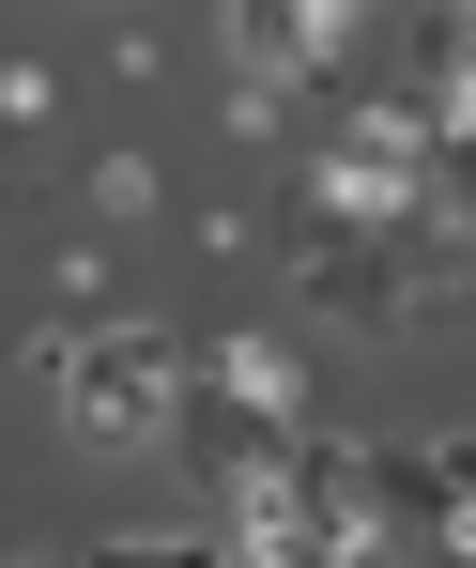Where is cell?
Listing matches in <instances>:
<instances>
[{
    "instance_id": "7a4b0ae2",
    "label": "cell",
    "mask_w": 476,
    "mask_h": 568,
    "mask_svg": "<svg viewBox=\"0 0 476 568\" xmlns=\"http://www.w3.org/2000/svg\"><path fill=\"white\" fill-rule=\"evenodd\" d=\"M200 399H231V415H262V430H307V354L262 338V323H231V338H200Z\"/></svg>"
},
{
    "instance_id": "8992f818",
    "label": "cell",
    "mask_w": 476,
    "mask_h": 568,
    "mask_svg": "<svg viewBox=\"0 0 476 568\" xmlns=\"http://www.w3.org/2000/svg\"><path fill=\"white\" fill-rule=\"evenodd\" d=\"M93 568H215V523H200V538H108Z\"/></svg>"
},
{
    "instance_id": "277c9868",
    "label": "cell",
    "mask_w": 476,
    "mask_h": 568,
    "mask_svg": "<svg viewBox=\"0 0 476 568\" xmlns=\"http://www.w3.org/2000/svg\"><path fill=\"white\" fill-rule=\"evenodd\" d=\"M431 215L476 231V123H431Z\"/></svg>"
},
{
    "instance_id": "3957f363",
    "label": "cell",
    "mask_w": 476,
    "mask_h": 568,
    "mask_svg": "<svg viewBox=\"0 0 476 568\" xmlns=\"http://www.w3.org/2000/svg\"><path fill=\"white\" fill-rule=\"evenodd\" d=\"M431 568H476V430H462V462H446V507H431Z\"/></svg>"
},
{
    "instance_id": "6da1fadb",
    "label": "cell",
    "mask_w": 476,
    "mask_h": 568,
    "mask_svg": "<svg viewBox=\"0 0 476 568\" xmlns=\"http://www.w3.org/2000/svg\"><path fill=\"white\" fill-rule=\"evenodd\" d=\"M31 369H47L62 430H78L93 462H139V446H170V430H185V369H200V338L139 323V307H78V323H47V338H31Z\"/></svg>"
},
{
    "instance_id": "5b68a950",
    "label": "cell",
    "mask_w": 476,
    "mask_h": 568,
    "mask_svg": "<svg viewBox=\"0 0 476 568\" xmlns=\"http://www.w3.org/2000/svg\"><path fill=\"white\" fill-rule=\"evenodd\" d=\"M93 215H108V231H139V215H154V170H139V154H108V170H93Z\"/></svg>"
},
{
    "instance_id": "52a82bcc",
    "label": "cell",
    "mask_w": 476,
    "mask_h": 568,
    "mask_svg": "<svg viewBox=\"0 0 476 568\" xmlns=\"http://www.w3.org/2000/svg\"><path fill=\"white\" fill-rule=\"evenodd\" d=\"M323 16H399V0H323Z\"/></svg>"
}]
</instances>
